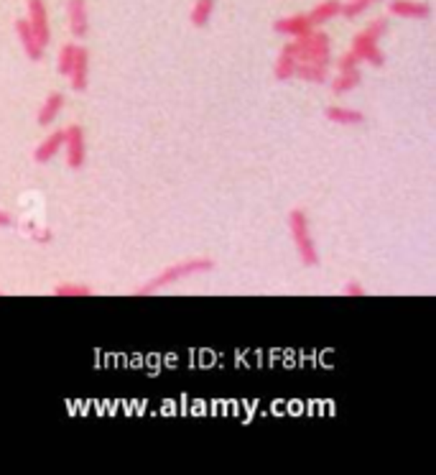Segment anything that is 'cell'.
I'll use <instances>...</instances> for the list:
<instances>
[{
  "label": "cell",
  "instance_id": "obj_25",
  "mask_svg": "<svg viewBox=\"0 0 436 475\" xmlns=\"http://www.w3.org/2000/svg\"><path fill=\"white\" fill-rule=\"evenodd\" d=\"M31 238H34L36 243H49L54 235H51L49 228H34V230H31Z\"/></svg>",
  "mask_w": 436,
  "mask_h": 475
},
{
  "label": "cell",
  "instance_id": "obj_10",
  "mask_svg": "<svg viewBox=\"0 0 436 475\" xmlns=\"http://www.w3.org/2000/svg\"><path fill=\"white\" fill-rule=\"evenodd\" d=\"M69 80L74 92H84L89 87V52L82 46H77V59L69 72Z\"/></svg>",
  "mask_w": 436,
  "mask_h": 475
},
{
  "label": "cell",
  "instance_id": "obj_8",
  "mask_svg": "<svg viewBox=\"0 0 436 475\" xmlns=\"http://www.w3.org/2000/svg\"><path fill=\"white\" fill-rule=\"evenodd\" d=\"M388 10H391L393 16H398V19H428L431 16V5L428 3H424V0H391V5H388Z\"/></svg>",
  "mask_w": 436,
  "mask_h": 475
},
{
  "label": "cell",
  "instance_id": "obj_21",
  "mask_svg": "<svg viewBox=\"0 0 436 475\" xmlns=\"http://www.w3.org/2000/svg\"><path fill=\"white\" fill-rule=\"evenodd\" d=\"M74 59H77V44H64L62 52H59V74L62 77H69Z\"/></svg>",
  "mask_w": 436,
  "mask_h": 475
},
{
  "label": "cell",
  "instance_id": "obj_2",
  "mask_svg": "<svg viewBox=\"0 0 436 475\" xmlns=\"http://www.w3.org/2000/svg\"><path fill=\"white\" fill-rule=\"evenodd\" d=\"M288 228H291V238H294L296 253L301 258L303 266H317L319 263V251L314 245L312 228H309V215L303 210H291L288 212Z\"/></svg>",
  "mask_w": 436,
  "mask_h": 475
},
{
  "label": "cell",
  "instance_id": "obj_28",
  "mask_svg": "<svg viewBox=\"0 0 436 475\" xmlns=\"http://www.w3.org/2000/svg\"><path fill=\"white\" fill-rule=\"evenodd\" d=\"M370 3H380V0H370Z\"/></svg>",
  "mask_w": 436,
  "mask_h": 475
},
{
  "label": "cell",
  "instance_id": "obj_20",
  "mask_svg": "<svg viewBox=\"0 0 436 475\" xmlns=\"http://www.w3.org/2000/svg\"><path fill=\"white\" fill-rule=\"evenodd\" d=\"M92 294H95V289L89 287V284H77V281H64L59 287H54V296H67V299H71V296H92Z\"/></svg>",
  "mask_w": 436,
  "mask_h": 475
},
{
  "label": "cell",
  "instance_id": "obj_23",
  "mask_svg": "<svg viewBox=\"0 0 436 475\" xmlns=\"http://www.w3.org/2000/svg\"><path fill=\"white\" fill-rule=\"evenodd\" d=\"M363 34H367V36L373 38V41H380V38L388 34V19H375V21H370L365 26V31Z\"/></svg>",
  "mask_w": 436,
  "mask_h": 475
},
{
  "label": "cell",
  "instance_id": "obj_27",
  "mask_svg": "<svg viewBox=\"0 0 436 475\" xmlns=\"http://www.w3.org/2000/svg\"><path fill=\"white\" fill-rule=\"evenodd\" d=\"M8 225H13V215L5 212V210H0V228H8Z\"/></svg>",
  "mask_w": 436,
  "mask_h": 475
},
{
  "label": "cell",
  "instance_id": "obj_15",
  "mask_svg": "<svg viewBox=\"0 0 436 475\" xmlns=\"http://www.w3.org/2000/svg\"><path fill=\"white\" fill-rule=\"evenodd\" d=\"M327 69L330 67H321V64H309V62H296V69H294V77L303 82H314V85H321L327 82Z\"/></svg>",
  "mask_w": 436,
  "mask_h": 475
},
{
  "label": "cell",
  "instance_id": "obj_11",
  "mask_svg": "<svg viewBox=\"0 0 436 475\" xmlns=\"http://www.w3.org/2000/svg\"><path fill=\"white\" fill-rule=\"evenodd\" d=\"M312 23H309V16H288V19H278L273 23V31L281 34V36H301L306 31H312Z\"/></svg>",
  "mask_w": 436,
  "mask_h": 475
},
{
  "label": "cell",
  "instance_id": "obj_22",
  "mask_svg": "<svg viewBox=\"0 0 436 475\" xmlns=\"http://www.w3.org/2000/svg\"><path fill=\"white\" fill-rule=\"evenodd\" d=\"M367 8H370V0H349V3H345V5L339 8V16H345V19H357V16H363Z\"/></svg>",
  "mask_w": 436,
  "mask_h": 475
},
{
  "label": "cell",
  "instance_id": "obj_5",
  "mask_svg": "<svg viewBox=\"0 0 436 475\" xmlns=\"http://www.w3.org/2000/svg\"><path fill=\"white\" fill-rule=\"evenodd\" d=\"M28 23L34 28L36 38L44 46H49L51 41V28H49V8H46L44 0H28Z\"/></svg>",
  "mask_w": 436,
  "mask_h": 475
},
{
  "label": "cell",
  "instance_id": "obj_7",
  "mask_svg": "<svg viewBox=\"0 0 436 475\" xmlns=\"http://www.w3.org/2000/svg\"><path fill=\"white\" fill-rule=\"evenodd\" d=\"M352 52H355L363 62L373 64V67H383L385 64V54L380 52L378 41H373L367 34H357V36L352 38Z\"/></svg>",
  "mask_w": 436,
  "mask_h": 475
},
{
  "label": "cell",
  "instance_id": "obj_4",
  "mask_svg": "<svg viewBox=\"0 0 436 475\" xmlns=\"http://www.w3.org/2000/svg\"><path fill=\"white\" fill-rule=\"evenodd\" d=\"M64 148H67V166L82 169L87 162V141H84V128L69 126L64 131Z\"/></svg>",
  "mask_w": 436,
  "mask_h": 475
},
{
  "label": "cell",
  "instance_id": "obj_3",
  "mask_svg": "<svg viewBox=\"0 0 436 475\" xmlns=\"http://www.w3.org/2000/svg\"><path fill=\"white\" fill-rule=\"evenodd\" d=\"M296 44V62H309V64H321L330 67L332 64V52H330V36L321 31H306L301 36L294 38Z\"/></svg>",
  "mask_w": 436,
  "mask_h": 475
},
{
  "label": "cell",
  "instance_id": "obj_18",
  "mask_svg": "<svg viewBox=\"0 0 436 475\" xmlns=\"http://www.w3.org/2000/svg\"><path fill=\"white\" fill-rule=\"evenodd\" d=\"M212 13H214V0H196L194 5H192L189 21H192V26L202 28V26H207V23H209Z\"/></svg>",
  "mask_w": 436,
  "mask_h": 475
},
{
  "label": "cell",
  "instance_id": "obj_6",
  "mask_svg": "<svg viewBox=\"0 0 436 475\" xmlns=\"http://www.w3.org/2000/svg\"><path fill=\"white\" fill-rule=\"evenodd\" d=\"M67 16H69L71 36H77V38L87 36V34H89L87 0H67Z\"/></svg>",
  "mask_w": 436,
  "mask_h": 475
},
{
  "label": "cell",
  "instance_id": "obj_1",
  "mask_svg": "<svg viewBox=\"0 0 436 475\" xmlns=\"http://www.w3.org/2000/svg\"><path fill=\"white\" fill-rule=\"evenodd\" d=\"M214 269V261L209 258H189V261H179L174 266H169L166 271H161L159 276L146 281L143 287L135 289L138 296H146V294H156L159 289L169 287V284H179L189 276H196V274H209Z\"/></svg>",
  "mask_w": 436,
  "mask_h": 475
},
{
  "label": "cell",
  "instance_id": "obj_16",
  "mask_svg": "<svg viewBox=\"0 0 436 475\" xmlns=\"http://www.w3.org/2000/svg\"><path fill=\"white\" fill-rule=\"evenodd\" d=\"M339 8H342L339 0H324V3H319L312 13H306V16H309V23H312V26H321V23L332 21L334 16H339Z\"/></svg>",
  "mask_w": 436,
  "mask_h": 475
},
{
  "label": "cell",
  "instance_id": "obj_17",
  "mask_svg": "<svg viewBox=\"0 0 436 475\" xmlns=\"http://www.w3.org/2000/svg\"><path fill=\"white\" fill-rule=\"evenodd\" d=\"M360 82H363L360 69H345V72H339L337 77L332 80V92H337V95L352 92L355 87H360Z\"/></svg>",
  "mask_w": 436,
  "mask_h": 475
},
{
  "label": "cell",
  "instance_id": "obj_26",
  "mask_svg": "<svg viewBox=\"0 0 436 475\" xmlns=\"http://www.w3.org/2000/svg\"><path fill=\"white\" fill-rule=\"evenodd\" d=\"M342 294L345 296H365V287H363L360 281H349Z\"/></svg>",
  "mask_w": 436,
  "mask_h": 475
},
{
  "label": "cell",
  "instance_id": "obj_13",
  "mask_svg": "<svg viewBox=\"0 0 436 475\" xmlns=\"http://www.w3.org/2000/svg\"><path fill=\"white\" fill-rule=\"evenodd\" d=\"M324 115H327V120L339 123V126H360V123L365 120V115H363L360 110L339 108V105H330V108L324 110Z\"/></svg>",
  "mask_w": 436,
  "mask_h": 475
},
{
  "label": "cell",
  "instance_id": "obj_14",
  "mask_svg": "<svg viewBox=\"0 0 436 475\" xmlns=\"http://www.w3.org/2000/svg\"><path fill=\"white\" fill-rule=\"evenodd\" d=\"M62 108H64V95L62 92H51V95L44 100L41 110H38V126H49V123H54L56 115L62 113Z\"/></svg>",
  "mask_w": 436,
  "mask_h": 475
},
{
  "label": "cell",
  "instance_id": "obj_24",
  "mask_svg": "<svg viewBox=\"0 0 436 475\" xmlns=\"http://www.w3.org/2000/svg\"><path fill=\"white\" fill-rule=\"evenodd\" d=\"M360 62H363V59H360V56H357L355 52L349 49L347 54H342L337 59V69H339V72H345V69H357V67H360Z\"/></svg>",
  "mask_w": 436,
  "mask_h": 475
},
{
  "label": "cell",
  "instance_id": "obj_9",
  "mask_svg": "<svg viewBox=\"0 0 436 475\" xmlns=\"http://www.w3.org/2000/svg\"><path fill=\"white\" fill-rule=\"evenodd\" d=\"M16 34L18 38H21V46H23V52H26L28 59H34V62H38L41 56H44V49L46 46L36 38L34 28H31V23H28L26 19L16 21Z\"/></svg>",
  "mask_w": 436,
  "mask_h": 475
},
{
  "label": "cell",
  "instance_id": "obj_12",
  "mask_svg": "<svg viewBox=\"0 0 436 475\" xmlns=\"http://www.w3.org/2000/svg\"><path fill=\"white\" fill-rule=\"evenodd\" d=\"M62 146H64V131H54V133L49 135V138H44L41 144L36 146V151H34L36 164L51 162L54 156L62 151Z\"/></svg>",
  "mask_w": 436,
  "mask_h": 475
},
{
  "label": "cell",
  "instance_id": "obj_19",
  "mask_svg": "<svg viewBox=\"0 0 436 475\" xmlns=\"http://www.w3.org/2000/svg\"><path fill=\"white\" fill-rule=\"evenodd\" d=\"M294 69H296V59L294 54L288 52V49H281V56L276 59V67H273V74H276V80H291L294 77Z\"/></svg>",
  "mask_w": 436,
  "mask_h": 475
}]
</instances>
